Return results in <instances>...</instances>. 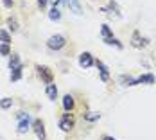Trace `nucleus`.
<instances>
[{
    "label": "nucleus",
    "mask_w": 156,
    "mask_h": 140,
    "mask_svg": "<svg viewBox=\"0 0 156 140\" xmlns=\"http://www.w3.org/2000/svg\"><path fill=\"white\" fill-rule=\"evenodd\" d=\"M65 45H66V38L63 34H54L47 40V47L50 50H61Z\"/></svg>",
    "instance_id": "obj_1"
},
{
    "label": "nucleus",
    "mask_w": 156,
    "mask_h": 140,
    "mask_svg": "<svg viewBox=\"0 0 156 140\" xmlns=\"http://www.w3.org/2000/svg\"><path fill=\"white\" fill-rule=\"evenodd\" d=\"M36 70H38L40 79H41L45 84H50V83L54 81V72H52L48 66H45V65H36Z\"/></svg>",
    "instance_id": "obj_2"
},
{
    "label": "nucleus",
    "mask_w": 156,
    "mask_h": 140,
    "mask_svg": "<svg viewBox=\"0 0 156 140\" xmlns=\"http://www.w3.org/2000/svg\"><path fill=\"white\" fill-rule=\"evenodd\" d=\"M32 131L36 135L38 140H47V131H45V122L41 119H36L32 120Z\"/></svg>",
    "instance_id": "obj_3"
},
{
    "label": "nucleus",
    "mask_w": 156,
    "mask_h": 140,
    "mask_svg": "<svg viewBox=\"0 0 156 140\" xmlns=\"http://www.w3.org/2000/svg\"><path fill=\"white\" fill-rule=\"evenodd\" d=\"M59 127H61V131H65V133L72 131V129L76 127V119H74L70 113H65L61 119H59Z\"/></svg>",
    "instance_id": "obj_4"
},
{
    "label": "nucleus",
    "mask_w": 156,
    "mask_h": 140,
    "mask_svg": "<svg viewBox=\"0 0 156 140\" xmlns=\"http://www.w3.org/2000/svg\"><path fill=\"white\" fill-rule=\"evenodd\" d=\"M147 43H149V40H147V38H144L138 31H135L133 34H131V45L135 47V48H144Z\"/></svg>",
    "instance_id": "obj_5"
},
{
    "label": "nucleus",
    "mask_w": 156,
    "mask_h": 140,
    "mask_svg": "<svg viewBox=\"0 0 156 140\" xmlns=\"http://www.w3.org/2000/svg\"><path fill=\"white\" fill-rule=\"evenodd\" d=\"M79 65H81V68H92L95 65L94 56H92L90 52H83V54L79 56Z\"/></svg>",
    "instance_id": "obj_6"
},
{
    "label": "nucleus",
    "mask_w": 156,
    "mask_h": 140,
    "mask_svg": "<svg viewBox=\"0 0 156 140\" xmlns=\"http://www.w3.org/2000/svg\"><path fill=\"white\" fill-rule=\"evenodd\" d=\"M95 66L99 68V76H101V81L102 83H106V81H109V68L104 65V63L101 61V59H97L95 61Z\"/></svg>",
    "instance_id": "obj_7"
},
{
    "label": "nucleus",
    "mask_w": 156,
    "mask_h": 140,
    "mask_svg": "<svg viewBox=\"0 0 156 140\" xmlns=\"http://www.w3.org/2000/svg\"><path fill=\"white\" fill-rule=\"evenodd\" d=\"M74 108H76V99H74V95L66 93V95L63 97V109H65L66 113H72Z\"/></svg>",
    "instance_id": "obj_8"
},
{
    "label": "nucleus",
    "mask_w": 156,
    "mask_h": 140,
    "mask_svg": "<svg viewBox=\"0 0 156 140\" xmlns=\"http://www.w3.org/2000/svg\"><path fill=\"white\" fill-rule=\"evenodd\" d=\"M31 127H32V122H31V119H27V120H20V122H18L16 131H18L20 135H25V133H27Z\"/></svg>",
    "instance_id": "obj_9"
},
{
    "label": "nucleus",
    "mask_w": 156,
    "mask_h": 140,
    "mask_svg": "<svg viewBox=\"0 0 156 140\" xmlns=\"http://www.w3.org/2000/svg\"><path fill=\"white\" fill-rule=\"evenodd\" d=\"M136 83L138 84H154L156 83V77L153 74H144L140 77H136Z\"/></svg>",
    "instance_id": "obj_10"
},
{
    "label": "nucleus",
    "mask_w": 156,
    "mask_h": 140,
    "mask_svg": "<svg viewBox=\"0 0 156 140\" xmlns=\"http://www.w3.org/2000/svg\"><path fill=\"white\" fill-rule=\"evenodd\" d=\"M45 93H47V97L50 99V101H56V99H58V86H56L54 83L47 84V88H45Z\"/></svg>",
    "instance_id": "obj_11"
},
{
    "label": "nucleus",
    "mask_w": 156,
    "mask_h": 140,
    "mask_svg": "<svg viewBox=\"0 0 156 140\" xmlns=\"http://www.w3.org/2000/svg\"><path fill=\"white\" fill-rule=\"evenodd\" d=\"M120 83H122L124 86H136V84H138V83H136V77H133V76H126V74L120 76Z\"/></svg>",
    "instance_id": "obj_12"
},
{
    "label": "nucleus",
    "mask_w": 156,
    "mask_h": 140,
    "mask_svg": "<svg viewBox=\"0 0 156 140\" xmlns=\"http://www.w3.org/2000/svg\"><path fill=\"white\" fill-rule=\"evenodd\" d=\"M83 119L88 120V122H95V120L101 119V113H97V111H86V113H83Z\"/></svg>",
    "instance_id": "obj_13"
},
{
    "label": "nucleus",
    "mask_w": 156,
    "mask_h": 140,
    "mask_svg": "<svg viewBox=\"0 0 156 140\" xmlns=\"http://www.w3.org/2000/svg\"><path fill=\"white\" fill-rule=\"evenodd\" d=\"M101 38H102V40L113 38V31L109 29V25H106V23H102V25H101Z\"/></svg>",
    "instance_id": "obj_14"
},
{
    "label": "nucleus",
    "mask_w": 156,
    "mask_h": 140,
    "mask_svg": "<svg viewBox=\"0 0 156 140\" xmlns=\"http://www.w3.org/2000/svg\"><path fill=\"white\" fill-rule=\"evenodd\" d=\"M7 66H9L11 70H13V68H18V66H22V65H20V56H18V54H11V56H9V63H7Z\"/></svg>",
    "instance_id": "obj_15"
},
{
    "label": "nucleus",
    "mask_w": 156,
    "mask_h": 140,
    "mask_svg": "<svg viewBox=\"0 0 156 140\" xmlns=\"http://www.w3.org/2000/svg\"><path fill=\"white\" fill-rule=\"evenodd\" d=\"M48 18H50L52 22H58V20H61V11H59L58 7H52V9H50V13H48Z\"/></svg>",
    "instance_id": "obj_16"
},
{
    "label": "nucleus",
    "mask_w": 156,
    "mask_h": 140,
    "mask_svg": "<svg viewBox=\"0 0 156 140\" xmlns=\"http://www.w3.org/2000/svg\"><path fill=\"white\" fill-rule=\"evenodd\" d=\"M9 79L15 83V81H20L22 79V66H18V68H13L11 70V76H9Z\"/></svg>",
    "instance_id": "obj_17"
},
{
    "label": "nucleus",
    "mask_w": 156,
    "mask_h": 140,
    "mask_svg": "<svg viewBox=\"0 0 156 140\" xmlns=\"http://www.w3.org/2000/svg\"><path fill=\"white\" fill-rule=\"evenodd\" d=\"M106 45H113V47H117V48H124V45H122V41H119L115 36L113 38H108V40H102Z\"/></svg>",
    "instance_id": "obj_18"
},
{
    "label": "nucleus",
    "mask_w": 156,
    "mask_h": 140,
    "mask_svg": "<svg viewBox=\"0 0 156 140\" xmlns=\"http://www.w3.org/2000/svg\"><path fill=\"white\" fill-rule=\"evenodd\" d=\"M68 5H70V9H72L76 15H81V13H83V9H81V5H79V0H70Z\"/></svg>",
    "instance_id": "obj_19"
},
{
    "label": "nucleus",
    "mask_w": 156,
    "mask_h": 140,
    "mask_svg": "<svg viewBox=\"0 0 156 140\" xmlns=\"http://www.w3.org/2000/svg\"><path fill=\"white\" fill-rule=\"evenodd\" d=\"M13 106V99L11 97H4V99H0V108L2 109H9Z\"/></svg>",
    "instance_id": "obj_20"
},
{
    "label": "nucleus",
    "mask_w": 156,
    "mask_h": 140,
    "mask_svg": "<svg viewBox=\"0 0 156 140\" xmlns=\"http://www.w3.org/2000/svg\"><path fill=\"white\" fill-rule=\"evenodd\" d=\"M0 41L2 43H7V45L11 43V34L5 31V29H0Z\"/></svg>",
    "instance_id": "obj_21"
},
{
    "label": "nucleus",
    "mask_w": 156,
    "mask_h": 140,
    "mask_svg": "<svg viewBox=\"0 0 156 140\" xmlns=\"http://www.w3.org/2000/svg\"><path fill=\"white\" fill-rule=\"evenodd\" d=\"M7 25H9V31H13V32H16L18 31V22H16V18H7Z\"/></svg>",
    "instance_id": "obj_22"
},
{
    "label": "nucleus",
    "mask_w": 156,
    "mask_h": 140,
    "mask_svg": "<svg viewBox=\"0 0 156 140\" xmlns=\"http://www.w3.org/2000/svg\"><path fill=\"white\" fill-rule=\"evenodd\" d=\"M0 56H11V48L7 43H0Z\"/></svg>",
    "instance_id": "obj_23"
},
{
    "label": "nucleus",
    "mask_w": 156,
    "mask_h": 140,
    "mask_svg": "<svg viewBox=\"0 0 156 140\" xmlns=\"http://www.w3.org/2000/svg\"><path fill=\"white\" fill-rule=\"evenodd\" d=\"M16 119H18V122H20V120H27V119H31V115H29L27 111H18V113H16Z\"/></svg>",
    "instance_id": "obj_24"
},
{
    "label": "nucleus",
    "mask_w": 156,
    "mask_h": 140,
    "mask_svg": "<svg viewBox=\"0 0 156 140\" xmlns=\"http://www.w3.org/2000/svg\"><path fill=\"white\" fill-rule=\"evenodd\" d=\"M5 7H13V0H2Z\"/></svg>",
    "instance_id": "obj_25"
},
{
    "label": "nucleus",
    "mask_w": 156,
    "mask_h": 140,
    "mask_svg": "<svg viewBox=\"0 0 156 140\" xmlns=\"http://www.w3.org/2000/svg\"><path fill=\"white\" fill-rule=\"evenodd\" d=\"M47 2H48V0H38V5H40V7H45V5H47Z\"/></svg>",
    "instance_id": "obj_26"
},
{
    "label": "nucleus",
    "mask_w": 156,
    "mask_h": 140,
    "mask_svg": "<svg viewBox=\"0 0 156 140\" xmlns=\"http://www.w3.org/2000/svg\"><path fill=\"white\" fill-rule=\"evenodd\" d=\"M101 140H117V138H115V137H109V135H104Z\"/></svg>",
    "instance_id": "obj_27"
},
{
    "label": "nucleus",
    "mask_w": 156,
    "mask_h": 140,
    "mask_svg": "<svg viewBox=\"0 0 156 140\" xmlns=\"http://www.w3.org/2000/svg\"><path fill=\"white\" fill-rule=\"evenodd\" d=\"M48 2H50V4H52V5H54V7H58V4H59V2H61V0H48Z\"/></svg>",
    "instance_id": "obj_28"
},
{
    "label": "nucleus",
    "mask_w": 156,
    "mask_h": 140,
    "mask_svg": "<svg viewBox=\"0 0 156 140\" xmlns=\"http://www.w3.org/2000/svg\"><path fill=\"white\" fill-rule=\"evenodd\" d=\"M61 2H65V4H68V2H70V0H61Z\"/></svg>",
    "instance_id": "obj_29"
},
{
    "label": "nucleus",
    "mask_w": 156,
    "mask_h": 140,
    "mask_svg": "<svg viewBox=\"0 0 156 140\" xmlns=\"http://www.w3.org/2000/svg\"><path fill=\"white\" fill-rule=\"evenodd\" d=\"M0 140H2V138H0Z\"/></svg>",
    "instance_id": "obj_30"
}]
</instances>
